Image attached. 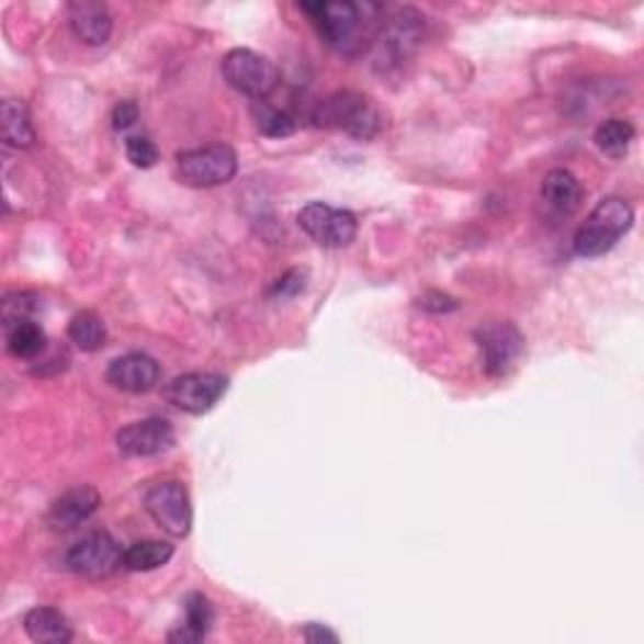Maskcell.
<instances>
[{
	"mask_svg": "<svg viewBox=\"0 0 644 644\" xmlns=\"http://www.w3.org/2000/svg\"><path fill=\"white\" fill-rule=\"evenodd\" d=\"M634 212L620 196H607L597 204L574 237V252L587 260L607 255L632 229Z\"/></svg>",
	"mask_w": 644,
	"mask_h": 644,
	"instance_id": "1",
	"label": "cell"
},
{
	"mask_svg": "<svg viewBox=\"0 0 644 644\" xmlns=\"http://www.w3.org/2000/svg\"><path fill=\"white\" fill-rule=\"evenodd\" d=\"M313 118L317 126L338 128V132H346L355 139H373L381 132L377 109L371 104V99L355 91H340L320 101Z\"/></svg>",
	"mask_w": 644,
	"mask_h": 644,
	"instance_id": "2",
	"label": "cell"
},
{
	"mask_svg": "<svg viewBox=\"0 0 644 644\" xmlns=\"http://www.w3.org/2000/svg\"><path fill=\"white\" fill-rule=\"evenodd\" d=\"M177 171L184 184L196 189L222 187L237 174V154L227 144H210L202 149L177 154Z\"/></svg>",
	"mask_w": 644,
	"mask_h": 644,
	"instance_id": "3",
	"label": "cell"
},
{
	"mask_svg": "<svg viewBox=\"0 0 644 644\" xmlns=\"http://www.w3.org/2000/svg\"><path fill=\"white\" fill-rule=\"evenodd\" d=\"M222 74L231 89L250 99L270 97L280 83V74L270 58L255 54L250 48L229 50L222 61Z\"/></svg>",
	"mask_w": 644,
	"mask_h": 644,
	"instance_id": "4",
	"label": "cell"
},
{
	"mask_svg": "<svg viewBox=\"0 0 644 644\" xmlns=\"http://www.w3.org/2000/svg\"><path fill=\"white\" fill-rule=\"evenodd\" d=\"M66 566L79 577L101 579L124 566V552L118 541L106 531H93L68 549Z\"/></svg>",
	"mask_w": 644,
	"mask_h": 644,
	"instance_id": "5",
	"label": "cell"
},
{
	"mask_svg": "<svg viewBox=\"0 0 644 644\" xmlns=\"http://www.w3.org/2000/svg\"><path fill=\"white\" fill-rule=\"evenodd\" d=\"M297 225L323 247H348L358 235V219L353 212L335 210L323 202H313L300 210Z\"/></svg>",
	"mask_w": 644,
	"mask_h": 644,
	"instance_id": "6",
	"label": "cell"
},
{
	"mask_svg": "<svg viewBox=\"0 0 644 644\" xmlns=\"http://www.w3.org/2000/svg\"><path fill=\"white\" fill-rule=\"evenodd\" d=\"M227 377L217 373H187L177 375L165 385V398L184 414L202 416L217 406L227 393Z\"/></svg>",
	"mask_w": 644,
	"mask_h": 644,
	"instance_id": "7",
	"label": "cell"
},
{
	"mask_svg": "<svg viewBox=\"0 0 644 644\" xmlns=\"http://www.w3.org/2000/svg\"><path fill=\"white\" fill-rule=\"evenodd\" d=\"M144 506L169 536L182 539L192 529V504H189L187 488L179 481H161V484L151 486L144 496Z\"/></svg>",
	"mask_w": 644,
	"mask_h": 644,
	"instance_id": "8",
	"label": "cell"
},
{
	"mask_svg": "<svg viewBox=\"0 0 644 644\" xmlns=\"http://www.w3.org/2000/svg\"><path fill=\"white\" fill-rule=\"evenodd\" d=\"M320 38L335 50H350L360 31V5L355 3H303Z\"/></svg>",
	"mask_w": 644,
	"mask_h": 644,
	"instance_id": "9",
	"label": "cell"
},
{
	"mask_svg": "<svg viewBox=\"0 0 644 644\" xmlns=\"http://www.w3.org/2000/svg\"><path fill=\"white\" fill-rule=\"evenodd\" d=\"M488 375H506L523 350V335L511 323H486L476 330Z\"/></svg>",
	"mask_w": 644,
	"mask_h": 644,
	"instance_id": "10",
	"label": "cell"
},
{
	"mask_svg": "<svg viewBox=\"0 0 644 644\" xmlns=\"http://www.w3.org/2000/svg\"><path fill=\"white\" fill-rule=\"evenodd\" d=\"M174 443V428L167 418H146L122 428L116 433V445L124 456L149 459L159 456Z\"/></svg>",
	"mask_w": 644,
	"mask_h": 644,
	"instance_id": "11",
	"label": "cell"
},
{
	"mask_svg": "<svg viewBox=\"0 0 644 644\" xmlns=\"http://www.w3.org/2000/svg\"><path fill=\"white\" fill-rule=\"evenodd\" d=\"M159 363L149 355L144 353H128L116 360H111L109 371H106V381L114 385L116 391L124 393H149L157 388L159 383Z\"/></svg>",
	"mask_w": 644,
	"mask_h": 644,
	"instance_id": "12",
	"label": "cell"
},
{
	"mask_svg": "<svg viewBox=\"0 0 644 644\" xmlns=\"http://www.w3.org/2000/svg\"><path fill=\"white\" fill-rule=\"evenodd\" d=\"M101 506V494L91 486H79L66 492L61 499H56L48 511V523L58 531L76 529L79 523L89 521Z\"/></svg>",
	"mask_w": 644,
	"mask_h": 644,
	"instance_id": "13",
	"label": "cell"
},
{
	"mask_svg": "<svg viewBox=\"0 0 644 644\" xmlns=\"http://www.w3.org/2000/svg\"><path fill=\"white\" fill-rule=\"evenodd\" d=\"M68 23H71L74 36L83 41L86 46H104L114 31L111 13L101 3H71L68 5Z\"/></svg>",
	"mask_w": 644,
	"mask_h": 644,
	"instance_id": "14",
	"label": "cell"
},
{
	"mask_svg": "<svg viewBox=\"0 0 644 644\" xmlns=\"http://www.w3.org/2000/svg\"><path fill=\"white\" fill-rule=\"evenodd\" d=\"M584 196V189L579 179L572 174L569 169H552L541 182V200L554 214H564L569 217L579 210Z\"/></svg>",
	"mask_w": 644,
	"mask_h": 644,
	"instance_id": "15",
	"label": "cell"
},
{
	"mask_svg": "<svg viewBox=\"0 0 644 644\" xmlns=\"http://www.w3.org/2000/svg\"><path fill=\"white\" fill-rule=\"evenodd\" d=\"M25 634L38 644H66L71 642L74 630L66 617L54 607H36L23 617Z\"/></svg>",
	"mask_w": 644,
	"mask_h": 644,
	"instance_id": "16",
	"label": "cell"
},
{
	"mask_svg": "<svg viewBox=\"0 0 644 644\" xmlns=\"http://www.w3.org/2000/svg\"><path fill=\"white\" fill-rule=\"evenodd\" d=\"M420 19L414 11H398L383 25L381 46L385 54L391 56V61H400L403 56H408L416 48L420 38Z\"/></svg>",
	"mask_w": 644,
	"mask_h": 644,
	"instance_id": "17",
	"label": "cell"
},
{
	"mask_svg": "<svg viewBox=\"0 0 644 644\" xmlns=\"http://www.w3.org/2000/svg\"><path fill=\"white\" fill-rule=\"evenodd\" d=\"M212 620L214 614H212L210 599L200 595V591H194V595H189L184 602V624L179 626L177 632L169 634V642H182V644L202 642L204 637H207Z\"/></svg>",
	"mask_w": 644,
	"mask_h": 644,
	"instance_id": "18",
	"label": "cell"
},
{
	"mask_svg": "<svg viewBox=\"0 0 644 644\" xmlns=\"http://www.w3.org/2000/svg\"><path fill=\"white\" fill-rule=\"evenodd\" d=\"M3 139L8 146H15V149H29L36 142L31 111L19 99L3 101Z\"/></svg>",
	"mask_w": 644,
	"mask_h": 644,
	"instance_id": "19",
	"label": "cell"
},
{
	"mask_svg": "<svg viewBox=\"0 0 644 644\" xmlns=\"http://www.w3.org/2000/svg\"><path fill=\"white\" fill-rule=\"evenodd\" d=\"M171 556H174V546L167 541H136L124 552V566L128 572H154L169 564Z\"/></svg>",
	"mask_w": 644,
	"mask_h": 644,
	"instance_id": "20",
	"label": "cell"
},
{
	"mask_svg": "<svg viewBox=\"0 0 644 644\" xmlns=\"http://www.w3.org/2000/svg\"><path fill=\"white\" fill-rule=\"evenodd\" d=\"M8 330V353H11L13 358L19 360H33L38 358L43 350H46V332H43V328L38 323L33 320H23V323H15L11 325Z\"/></svg>",
	"mask_w": 644,
	"mask_h": 644,
	"instance_id": "21",
	"label": "cell"
},
{
	"mask_svg": "<svg viewBox=\"0 0 644 644\" xmlns=\"http://www.w3.org/2000/svg\"><path fill=\"white\" fill-rule=\"evenodd\" d=\"M634 142V126L626 118H607L597 126L595 144L609 159H622Z\"/></svg>",
	"mask_w": 644,
	"mask_h": 644,
	"instance_id": "22",
	"label": "cell"
},
{
	"mask_svg": "<svg viewBox=\"0 0 644 644\" xmlns=\"http://www.w3.org/2000/svg\"><path fill=\"white\" fill-rule=\"evenodd\" d=\"M68 338L83 353H97L106 346V325L97 313H79L68 323Z\"/></svg>",
	"mask_w": 644,
	"mask_h": 644,
	"instance_id": "23",
	"label": "cell"
},
{
	"mask_svg": "<svg viewBox=\"0 0 644 644\" xmlns=\"http://www.w3.org/2000/svg\"><path fill=\"white\" fill-rule=\"evenodd\" d=\"M257 126L264 136H272V139H282V136L295 134V118H292L287 111L272 109V106H257Z\"/></svg>",
	"mask_w": 644,
	"mask_h": 644,
	"instance_id": "24",
	"label": "cell"
},
{
	"mask_svg": "<svg viewBox=\"0 0 644 644\" xmlns=\"http://www.w3.org/2000/svg\"><path fill=\"white\" fill-rule=\"evenodd\" d=\"M126 159L132 161L134 167L149 169L159 161V149L149 136H128L126 139Z\"/></svg>",
	"mask_w": 644,
	"mask_h": 644,
	"instance_id": "25",
	"label": "cell"
},
{
	"mask_svg": "<svg viewBox=\"0 0 644 644\" xmlns=\"http://www.w3.org/2000/svg\"><path fill=\"white\" fill-rule=\"evenodd\" d=\"M33 310H36V305H33V297L31 295H8L5 303H3V323L5 328H11L15 323H23V320H31Z\"/></svg>",
	"mask_w": 644,
	"mask_h": 644,
	"instance_id": "26",
	"label": "cell"
},
{
	"mask_svg": "<svg viewBox=\"0 0 644 644\" xmlns=\"http://www.w3.org/2000/svg\"><path fill=\"white\" fill-rule=\"evenodd\" d=\"M305 285H307V272L305 270H290L287 274H282V278L274 282L272 285V290H270V295L272 297H295V295H300V292L305 290Z\"/></svg>",
	"mask_w": 644,
	"mask_h": 644,
	"instance_id": "27",
	"label": "cell"
},
{
	"mask_svg": "<svg viewBox=\"0 0 644 644\" xmlns=\"http://www.w3.org/2000/svg\"><path fill=\"white\" fill-rule=\"evenodd\" d=\"M111 122H114L116 132H126L128 126H134L136 122H139V106H136L134 101H122V104L114 109Z\"/></svg>",
	"mask_w": 644,
	"mask_h": 644,
	"instance_id": "28",
	"label": "cell"
},
{
	"mask_svg": "<svg viewBox=\"0 0 644 644\" xmlns=\"http://www.w3.org/2000/svg\"><path fill=\"white\" fill-rule=\"evenodd\" d=\"M418 305L423 307V310H428V313H451V310H456V307H459L456 300L449 297V295H443V292H428L426 297H420Z\"/></svg>",
	"mask_w": 644,
	"mask_h": 644,
	"instance_id": "29",
	"label": "cell"
},
{
	"mask_svg": "<svg viewBox=\"0 0 644 644\" xmlns=\"http://www.w3.org/2000/svg\"><path fill=\"white\" fill-rule=\"evenodd\" d=\"M303 637L307 640V642H313V644H323V642H338L340 637L338 634H335L332 630H328V626H323V624H307L305 630H303Z\"/></svg>",
	"mask_w": 644,
	"mask_h": 644,
	"instance_id": "30",
	"label": "cell"
}]
</instances>
